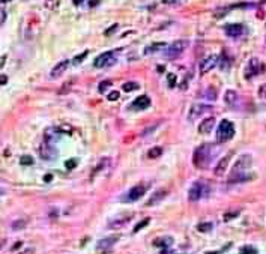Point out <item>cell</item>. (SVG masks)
Returning a JSON list of instances; mask_svg holds the SVG:
<instances>
[{
	"label": "cell",
	"mask_w": 266,
	"mask_h": 254,
	"mask_svg": "<svg viewBox=\"0 0 266 254\" xmlns=\"http://www.w3.org/2000/svg\"><path fill=\"white\" fill-rule=\"evenodd\" d=\"M259 96L263 98V99H266V84H263L260 89H259Z\"/></svg>",
	"instance_id": "cell-41"
},
{
	"label": "cell",
	"mask_w": 266,
	"mask_h": 254,
	"mask_svg": "<svg viewBox=\"0 0 266 254\" xmlns=\"http://www.w3.org/2000/svg\"><path fill=\"white\" fill-rule=\"evenodd\" d=\"M230 158H232V155L228 153V155H225L224 158H221V160L218 161L217 167H215V170H214V173H215L217 176H221V174H224V171H225V170H227V167H228Z\"/></svg>",
	"instance_id": "cell-18"
},
{
	"label": "cell",
	"mask_w": 266,
	"mask_h": 254,
	"mask_svg": "<svg viewBox=\"0 0 266 254\" xmlns=\"http://www.w3.org/2000/svg\"><path fill=\"white\" fill-rule=\"evenodd\" d=\"M161 155H163V149L158 147V146H155V147H152V149L147 150V157H149L150 160H155V158H158V157H161Z\"/></svg>",
	"instance_id": "cell-24"
},
{
	"label": "cell",
	"mask_w": 266,
	"mask_h": 254,
	"mask_svg": "<svg viewBox=\"0 0 266 254\" xmlns=\"http://www.w3.org/2000/svg\"><path fill=\"white\" fill-rule=\"evenodd\" d=\"M8 2H11V0H0V3H8Z\"/></svg>",
	"instance_id": "cell-55"
},
{
	"label": "cell",
	"mask_w": 266,
	"mask_h": 254,
	"mask_svg": "<svg viewBox=\"0 0 266 254\" xmlns=\"http://www.w3.org/2000/svg\"><path fill=\"white\" fill-rule=\"evenodd\" d=\"M164 47H167V44H166V42L152 44V45H149V47H146V48H144V54H150V53L158 51V50H161V48H164Z\"/></svg>",
	"instance_id": "cell-23"
},
{
	"label": "cell",
	"mask_w": 266,
	"mask_h": 254,
	"mask_svg": "<svg viewBox=\"0 0 266 254\" xmlns=\"http://www.w3.org/2000/svg\"><path fill=\"white\" fill-rule=\"evenodd\" d=\"M3 244H5V241H3V239H0V248L3 247Z\"/></svg>",
	"instance_id": "cell-54"
},
{
	"label": "cell",
	"mask_w": 266,
	"mask_h": 254,
	"mask_svg": "<svg viewBox=\"0 0 266 254\" xmlns=\"http://www.w3.org/2000/svg\"><path fill=\"white\" fill-rule=\"evenodd\" d=\"M21 254H33V248H27L24 253H21Z\"/></svg>",
	"instance_id": "cell-49"
},
{
	"label": "cell",
	"mask_w": 266,
	"mask_h": 254,
	"mask_svg": "<svg viewBox=\"0 0 266 254\" xmlns=\"http://www.w3.org/2000/svg\"><path fill=\"white\" fill-rule=\"evenodd\" d=\"M220 66H221L222 69H227V68H228V66H230V63H228V60H227V57H225V56H224V54H222V59H221V65H220Z\"/></svg>",
	"instance_id": "cell-39"
},
{
	"label": "cell",
	"mask_w": 266,
	"mask_h": 254,
	"mask_svg": "<svg viewBox=\"0 0 266 254\" xmlns=\"http://www.w3.org/2000/svg\"><path fill=\"white\" fill-rule=\"evenodd\" d=\"M98 3H99V0H90V2H89V6L93 8V6H96Z\"/></svg>",
	"instance_id": "cell-44"
},
{
	"label": "cell",
	"mask_w": 266,
	"mask_h": 254,
	"mask_svg": "<svg viewBox=\"0 0 266 254\" xmlns=\"http://www.w3.org/2000/svg\"><path fill=\"white\" fill-rule=\"evenodd\" d=\"M119 241V236H111V238H104V239H101L99 242H98V245H96V248L98 250H107V248H110V247H113L116 242Z\"/></svg>",
	"instance_id": "cell-20"
},
{
	"label": "cell",
	"mask_w": 266,
	"mask_h": 254,
	"mask_svg": "<svg viewBox=\"0 0 266 254\" xmlns=\"http://www.w3.org/2000/svg\"><path fill=\"white\" fill-rule=\"evenodd\" d=\"M161 254H175L172 250H169V248H166V250H163V253Z\"/></svg>",
	"instance_id": "cell-48"
},
{
	"label": "cell",
	"mask_w": 266,
	"mask_h": 254,
	"mask_svg": "<svg viewBox=\"0 0 266 254\" xmlns=\"http://www.w3.org/2000/svg\"><path fill=\"white\" fill-rule=\"evenodd\" d=\"M122 89H123V92H133V90L138 89V84L134 83V81H128V83H125V84L122 86Z\"/></svg>",
	"instance_id": "cell-31"
},
{
	"label": "cell",
	"mask_w": 266,
	"mask_h": 254,
	"mask_svg": "<svg viewBox=\"0 0 266 254\" xmlns=\"http://www.w3.org/2000/svg\"><path fill=\"white\" fill-rule=\"evenodd\" d=\"M211 110V105H206V104H194L191 108H189V113H188V119L189 120H195L197 117H200L202 114H205L206 111Z\"/></svg>",
	"instance_id": "cell-9"
},
{
	"label": "cell",
	"mask_w": 266,
	"mask_h": 254,
	"mask_svg": "<svg viewBox=\"0 0 266 254\" xmlns=\"http://www.w3.org/2000/svg\"><path fill=\"white\" fill-rule=\"evenodd\" d=\"M158 72H164V66H159V68H158Z\"/></svg>",
	"instance_id": "cell-53"
},
{
	"label": "cell",
	"mask_w": 266,
	"mask_h": 254,
	"mask_svg": "<svg viewBox=\"0 0 266 254\" xmlns=\"http://www.w3.org/2000/svg\"><path fill=\"white\" fill-rule=\"evenodd\" d=\"M186 47H188V42H186V41H175L173 44H170V45L167 47V50H166V57H167V59H176V57H179V56L185 51Z\"/></svg>",
	"instance_id": "cell-5"
},
{
	"label": "cell",
	"mask_w": 266,
	"mask_h": 254,
	"mask_svg": "<svg viewBox=\"0 0 266 254\" xmlns=\"http://www.w3.org/2000/svg\"><path fill=\"white\" fill-rule=\"evenodd\" d=\"M5 20H6V11L0 8V26L5 23Z\"/></svg>",
	"instance_id": "cell-42"
},
{
	"label": "cell",
	"mask_w": 266,
	"mask_h": 254,
	"mask_svg": "<svg viewBox=\"0 0 266 254\" xmlns=\"http://www.w3.org/2000/svg\"><path fill=\"white\" fill-rule=\"evenodd\" d=\"M166 196H167V191H166V190H158V191H155V193L150 196V199L147 200L146 205H147V206H153V205L163 202V200L166 199Z\"/></svg>",
	"instance_id": "cell-17"
},
{
	"label": "cell",
	"mask_w": 266,
	"mask_h": 254,
	"mask_svg": "<svg viewBox=\"0 0 266 254\" xmlns=\"http://www.w3.org/2000/svg\"><path fill=\"white\" fill-rule=\"evenodd\" d=\"M224 30H225L227 36H230V38H239L245 32V27L242 24H227L224 27Z\"/></svg>",
	"instance_id": "cell-11"
},
{
	"label": "cell",
	"mask_w": 266,
	"mask_h": 254,
	"mask_svg": "<svg viewBox=\"0 0 266 254\" xmlns=\"http://www.w3.org/2000/svg\"><path fill=\"white\" fill-rule=\"evenodd\" d=\"M175 84H176V75L170 74L169 75V87H175Z\"/></svg>",
	"instance_id": "cell-38"
},
{
	"label": "cell",
	"mask_w": 266,
	"mask_h": 254,
	"mask_svg": "<svg viewBox=\"0 0 266 254\" xmlns=\"http://www.w3.org/2000/svg\"><path fill=\"white\" fill-rule=\"evenodd\" d=\"M144 194H146V186H144V185H137V186H134V188L130 190V193H128V200L137 202V200L141 199Z\"/></svg>",
	"instance_id": "cell-13"
},
{
	"label": "cell",
	"mask_w": 266,
	"mask_h": 254,
	"mask_svg": "<svg viewBox=\"0 0 266 254\" xmlns=\"http://www.w3.org/2000/svg\"><path fill=\"white\" fill-rule=\"evenodd\" d=\"M75 166H77V161H75V160H68V161L65 163V167H66V170L75 169Z\"/></svg>",
	"instance_id": "cell-36"
},
{
	"label": "cell",
	"mask_w": 266,
	"mask_h": 254,
	"mask_svg": "<svg viewBox=\"0 0 266 254\" xmlns=\"http://www.w3.org/2000/svg\"><path fill=\"white\" fill-rule=\"evenodd\" d=\"M51 179H53V176H51V174H45V176H44L45 182H51Z\"/></svg>",
	"instance_id": "cell-46"
},
{
	"label": "cell",
	"mask_w": 266,
	"mask_h": 254,
	"mask_svg": "<svg viewBox=\"0 0 266 254\" xmlns=\"http://www.w3.org/2000/svg\"><path fill=\"white\" fill-rule=\"evenodd\" d=\"M224 101H225L227 105L236 107L238 102H239V95H238V92H236V90H227L225 95H224Z\"/></svg>",
	"instance_id": "cell-19"
},
{
	"label": "cell",
	"mask_w": 266,
	"mask_h": 254,
	"mask_svg": "<svg viewBox=\"0 0 266 254\" xmlns=\"http://www.w3.org/2000/svg\"><path fill=\"white\" fill-rule=\"evenodd\" d=\"M114 62H116V59H114V53H113V51H105V53L99 54V56L95 59L93 65H95V68H104V66L113 65Z\"/></svg>",
	"instance_id": "cell-6"
},
{
	"label": "cell",
	"mask_w": 266,
	"mask_h": 254,
	"mask_svg": "<svg viewBox=\"0 0 266 254\" xmlns=\"http://www.w3.org/2000/svg\"><path fill=\"white\" fill-rule=\"evenodd\" d=\"M111 84H113V83H111L110 80L102 81V83L99 84V89H98V90H99V93H105V92H107V89H108V87H111Z\"/></svg>",
	"instance_id": "cell-35"
},
{
	"label": "cell",
	"mask_w": 266,
	"mask_h": 254,
	"mask_svg": "<svg viewBox=\"0 0 266 254\" xmlns=\"http://www.w3.org/2000/svg\"><path fill=\"white\" fill-rule=\"evenodd\" d=\"M117 27H119V26H117V24H113V26H111V27H110V29H107V30H105V36H110V35H111V33H114V32H116V29H117Z\"/></svg>",
	"instance_id": "cell-40"
},
{
	"label": "cell",
	"mask_w": 266,
	"mask_h": 254,
	"mask_svg": "<svg viewBox=\"0 0 266 254\" xmlns=\"http://www.w3.org/2000/svg\"><path fill=\"white\" fill-rule=\"evenodd\" d=\"M3 194H5V191H3V190L0 188V196H3Z\"/></svg>",
	"instance_id": "cell-56"
},
{
	"label": "cell",
	"mask_w": 266,
	"mask_h": 254,
	"mask_svg": "<svg viewBox=\"0 0 266 254\" xmlns=\"http://www.w3.org/2000/svg\"><path fill=\"white\" fill-rule=\"evenodd\" d=\"M68 65H69V60H62V62H59V63H57V65L51 69L50 77H51V78H57V77H60V75L66 71Z\"/></svg>",
	"instance_id": "cell-15"
},
{
	"label": "cell",
	"mask_w": 266,
	"mask_h": 254,
	"mask_svg": "<svg viewBox=\"0 0 266 254\" xmlns=\"http://www.w3.org/2000/svg\"><path fill=\"white\" fill-rule=\"evenodd\" d=\"M153 245H155V247H159V248H163V250L170 248V247L173 245V238H172V236L158 238V239H155V241H153Z\"/></svg>",
	"instance_id": "cell-21"
},
{
	"label": "cell",
	"mask_w": 266,
	"mask_h": 254,
	"mask_svg": "<svg viewBox=\"0 0 266 254\" xmlns=\"http://www.w3.org/2000/svg\"><path fill=\"white\" fill-rule=\"evenodd\" d=\"M60 5V0H45V8L53 11V9H57Z\"/></svg>",
	"instance_id": "cell-27"
},
{
	"label": "cell",
	"mask_w": 266,
	"mask_h": 254,
	"mask_svg": "<svg viewBox=\"0 0 266 254\" xmlns=\"http://www.w3.org/2000/svg\"><path fill=\"white\" fill-rule=\"evenodd\" d=\"M163 2H164V3H175L176 0H163Z\"/></svg>",
	"instance_id": "cell-52"
},
{
	"label": "cell",
	"mask_w": 266,
	"mask_h": 254,
	"mask_svg": "<svg viewBox=\"0 0 266 254\" xmlns=\"http://www.w3.org/2000/svg\"><path fill=\"white\" fill-rule=\"evenodd\" d=\"M149 105H150V99H149V96L141 95V96H138L133 104H131V108H134V110H144V108H147Z\"/></svg>",
	"instance_id": "cell-14"
},
{
	"label": "cell",
	"mask_w": 266,
	"mask_h": 254,
	"mask_svg": "<svg viewBox=\"0 0 266 254\" xmlns=\"http://www.w3.org/2000/svg\"><path fill=\"white\" fill-rule=\"evenodd\" d=\"M239 215V211H230V212H225L224 213V216H222V219L227 223V221H230V219H233V218H236Z\"/></svg>",
	"instance_id": "cell-33"
},
{
	"label": "cell",
	"mask_w": 266,
	"mask_h": 254,
	"mask_svg": "<svg viewBox=\"0 0 266 254\" xmlns=\"http://www.w3.org/2000/svg\"><path fill=\"white\" fill-rule=\"evenodd\" d=\"M8 83V75H5V74H0V86L6 84Z\"/></svg>",
	"instance_id": "cell-43"
},
{
	"label": "cell",
	"mask_w": 266,
	"mask_h": 254,
	"mask_svg": "<svg viewBox=\"0 0 266 254\" xmlns=\"http://www.w3.org/2000/svg\"><path fill=\"white\" fill-rule=\"evenodd\" d=\"M212 157H214L212 155V146L209 143H203L199 147H195L194 155H192V164H194V167L203 170L211 164Z\"/></svg>",
	"instance_id": "cell-2"
},
{
	"label": "cell",
	"mask_w": 266,
	"mask_h": 254,
	"mask_svg": "<svg viewBox=\"0 0 266 254\" xmlns=\"http://www.w3.org/2000/svg\"><path fill=\"white\" fill-rule=\"evenodd\" d=\"M212 227H214L212 223H200V224L197 226V230L202 232V233H206V232H211Z\"/></svg>",
	"instance_id": "cell-26"
},
{
	"label": "cell",
	"mask_w": 266,
	"mask_h": 254,
	"mask_svg": "<svg viewBox=\"0 0 266 254\" xmlns=\"http://www.w3.org/2000/svg\"><path fill=\"white\" fill-rule=\"evenodd\" d=\"M133 216H134L133 213H125L122 216H117V218H114V219H111L108 223V229H119V227L125 226L126 223H130Z\"/></svg>",
	"instance_id": "cell-12"
},
{
	"label": "cell",
	"mask_w": 266,
	"mask_h": 254,
	"mask_svg": "<svg viewBox=\"0 0 266 254\" xmlns=\"http://www.w3.org/2000/svg\"><path fill=\"white\" fill-rule=\"evenodd\" d=\"M214 125H215V117H206V119H203V120L200 122V125H199V132H200V134H208V132L212 131Z\"/></svg>",
	"instance_id": "cell-16"
},
{
	"label": "cell",
	"mask_w": 266,
	"mask_h": 254,
	"mask_svg": "<svg viewBox=\"0 0 266 254\" xmlns=\"http://www.w3.org/2000/svg\"><path fill=\"white\" fill-rule=\"evenodd\" d=\"M262 69H263V66H262L260 60L256 59V57H253V59L248 62L247 68H245V78H253V77L257 75Z\"/></svg>",
	"instance_id": "cell-7"
},
{
	"label": "cell",
	"mask_w": 266,
	"mask_h": 254,
	"mask_svg": "<svg viewBox=\"0 0 266 254\" xmlns=\"http://www.w3.org/2000/svg\"><path fill=\"white\" fill-rule=\"evenodd\" d=\"M5 62H6V56H2V57H0V68H3Z\"/></svg>",
	"instance_id": "cell-45"
},
{
	"label": "cell",
	"mask_w": 266,
	"mask_h": 254,
	"mask_svg": "<svg viewBox=\"0 0 266 254\" xmlns=\"http://www.w3.org/2000/svg\"><path fill=\"white\" fill-rule=\"evenodd\" d=\"M233 135H235V125L227 119L221 120L218 125V131H217V140L220 143H224V141H228Z\"/></svg>",
	"instance_id": "cell-4"
},
{
	"label": "cell",
	"mask_w": 266,
	"mask_h": 254,
	"mask_svg": "<svg viewBox=\"0 0 266 254\" xmlns=\"http://www.w3.org/2000/svg\"><path fill=\"white\" fill-rule=\"evenodd\" d=\"M110 164V160L108 158H102L96 166H95V169L92 170V173H90V179H95V176L98 174V173H101L102 170H105L107 169V166Z\"/></svg>",
	"instance_id": "cell-22"
},
{
	"label": "cell",
	"mask_w": 266,
	"mask_h": 254,
	"mask_svg": "<svg viewBox=\"0 0 266 254\" xmlns=\"http://www.w3.org/2000/svg\"><path fill=\"white\" fill-rule=\"evenodd\" d=\"M205 98H206V99L214 101V99L217 98V90H215L214 87H209V89L206 90V93H205Z\"/></svg>",
	"instance_id": "cell-32"
},
{
	"label": "cell",
	"mask_w": 266,
	"mask_h": 254,
	"mask_svg": "<svg viewBox=\"0 0 266 254\" xmlns=\"http://www.w3.org/2000/svg\"><path fill=\"white\" fill-rule=\"evenodd\" d=\"M206 254H222V251H211V253H206Z\"/></svg>",
	"instance_id": "cell-51"
},
{
	"label": "cell",
	"mask_w": 266,
	"mask_h": 254,
	"mask_svg": "<svg viewBox=\"0 0 266 254\" xmlns=\"http://www.w3.org/2000/svg\"><path fill=\"white\" fill-rule=\"evenodd\" d=\"M87 54H89L87 50H86V51H83L81 54H78V56H75V57L72 59V63H74V65H80V63H81V62L87 57Z\"/></svg>",
	"instance_id": "cell-28"
},
{
	"label": "cell",
	"mask_w": 266,
	"mask_h": 254,
	"mask_svg": "<svg viewBox=\"0 0 266 254\" xmlns=\"http://www.w3.org/2000/svg\"><path fill=\"white\" fill-rule=\"evenodd\" d=\"M149 223H150V218H144V219H141V221H140V223H138V224L134 227L133 233H137V232H140V230H141L143 227H146Z\"/></svg>",
	"instance_id": "cell-29"
},
{
	"label": "cell",
	"mask_w": 266,
	"mask_h": 254,
	"mask_svg": "<svg viewBox=\"0 0 266 254\" xmlns=\"http://www.w3.org/2000/svg\"><path fill=\"white\" fill-rule=\"evenodd\" d=\"M27 226V221L26 219H17V221H14L12 223V230H21V229H24Z\"/></svg>",
	"instance_id": "cell-25"
},
{
	"label": "cell",
	"mask_w": 266,
	"mask_h": 254,
	"mask_svg": "<svg viewBox=\"0 0 266 254\" xmlns=\"http://www.w3.org/2000/svg\"><path fill=\"white\" fill-rule=\"evenodd\" d=\"M20 164L21 166H32L33 164V158L29 157V155H24V157L20 158Z\"/></svg>",
	"instance_id": "cell-34"
},
{
	"label": "cell",
	"mask_w": 266,
	"mask_h": 254,
	"mask_svg": "<svg viewBox=\"0 0 266 254\" xmlns=\"http://www.w3.org/2000/svg\"><path fill=\"white\" fill-rule=\"evenodd\" d=\"M119 95H120V93L114 90V92H110V93L107 95V98H108V101H117V99H119Z\"/></svg>",
	"instance_id": "cell-37"
},
{
	"label": "cell",
	"mask_w": 266,
	"mask_h": 254,
	"mask_svg": "<svg viewBox=\"0 0 266 254\" xmlns=\"http://www.w3.org/2000/svg\"><path fill=\"white\" fill-rule=\"evenodd\" d=\"M208 196H209V185L205 183V182H202V180L194 182L191 185L189 191H188L189 202H199V200H202V199H205Z\"/></svg>",
	"instance_id": "cell-3"
},
{
	"label": "cell",
	"mask_w": 266,
	"mask_h": 254,
	"mask_svg": "<svg viewBox=\"0 0 266 254\" xmlns=\"http://www.w3.org/2000/svg\"><path fill=\"white\" fill-rule=\"evenodd\" d=\"M83 2H84V0H72L74 5H80V3H83Z\"/></svg>",
	"instance_id": "cell-50"
},
{
	"label": "cell",
	"mask_w": 266,
	"mask_h": 254,
	"mask_svg": "<svg viewBox=\"0 0 266 254\" xmlns=\"http://www.w3.org/2000/svg\"><path fill=\"white\" fill-rule=\"evenodd\" d=\"M20 247H21V242H17V244H15V245L12 247V251H15V250H18Z\"/></svg>",
	"instance_id": "cell-47"
},
{
	"label": "cell",
	"mask_w": 266,
	"mask_h": 254,
	"mask_svg": "<svg viewBox=\"0 0 266 254\" xmlns=\"http://www.w3.org/2000/svg\"><path fill=\"white\" fill-rule=\"evenodd\" d=\"M239 254H259V251H257L254 247H251V245H245V247L241 248Z\"/></svg>",
	"instance_id": "cell-30"
},
{
	"label": "cell",
	"mask_w": 266,
	"mask_h": 254,
	"mask_svg": "<svg viewBox=\"0 0 266 254\" xmlns=\"http://www.w3.org/2000/svg\"><path fill=\"white\" fill-rule=\"evenodd\" d=\"M39 152H41V158L42 160H54L56 155H57V150L54 149V146L51 143H47V141H42L41 147H39Z\"/></svg>",
	"instance_id": "cell-10"
},
{
	"label": "cell",
	"mask_w": 266,
	"mask_h": 254,
	"mask_svg": "<svg viewBox=\"0 0 266 254\" xmlns=\"http://www.w3.org/2000/svg\"><path fill=\"white\" fill-rule=\"evenodd\" d=\"M218 60H220V57H218L217 54H212V56L206 57V59L200 63V74L205 75L206 72H209L212 68H215V66L218 65Z\"/></svg>",
	"instance_id": "cell-8"
},
{
	"label": "cell",
	"mask_w": 266,
	"mask_h": 254,
	"mask_svg": "<svg viewBox=\"0 0 266 254\" xmlns=\"http://www.w3.org/2000/svg\"><path fill=\"white\" fill-rule=\"evenodd\" d=\"M253 164V157L250 153H244L239 157V160L235 163L233 169L230 171V176H228V182L230 183H235V182H244V180H250L253 176L251 174H247V170L251 167Z\"/></svg>",
	"instance_id": "cell-1"
}]
</instances>
